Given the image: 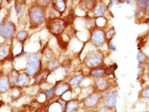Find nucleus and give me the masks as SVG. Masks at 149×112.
Instances as JSON below:
<instances>
[{"mask_svg":"<svg viewBox=\"0 0 149 112\" xmlns=\"http://www.w3.org/2000/svg\"><path fill=\"white\" fill-rule=\"evenodd\" d=\"M51 7L62 15L66 10L67 0H52Z\"/></svg>","mask_w":149,"mask_h":112,"instance_id":"obj_13","label":"nucleus"},{"mask_svg":"<svg viewBox=\"0 0 149 112\" xmlns=\"http://www.w3.org/2000/svg\"><path fill=\"white\" fill-rule=\"evenodd\" d=\"M79 107V102L77 99L70 100L66 102V112H74L78 111Z\"/></svg>","mask_w":149,"mask_h":112,"instance_id":"obj_18","label":"nucleus"},{"mask_svg":"<svg viewBox=\"0 0 149 112\" xmlns=\"http://www.w3.org/2000/svg\"><path fill=\"white\" fill-rule=\"evenodd\" d=\"M138 98L149 99V87H145V88L142 89L139 91L138 94Z\"/></svg>","mask_w":149,"mask_h":112,"instance_id":"obj_31","label":"nucleus"},{"mask_svg":"<svg viewBox=\"0 0 149 112\" xmlns=\"http://www.w3.org/2000/svg\"><path fill=\"white\" fill-rule=\"evenodd\" d=\"M85 27L91 32L93 29L97 27V19L94 17L87 16L85 19Z\"/></svg>","mask_w":149,"mask_h":112,"instance_id":"obj_19","label":"nucleus"},{"mask_svg":"<svg viewBox=\"0 0 149 112\" xmlns=\"http://www.w3.org/2000/svg\"><path fill=\"white\" fill-rule=\"evenodd\" d=\"M57 102H58V103L61 106V107H62V111H65V110H66V106L67 101H66V100H64V99H62V98H60L57 100Z\"/></svg>","mask_w":149,"mask_h":112,"instance_id":"obj_34","label":"nucleus"},{"mask_svg":"<svg viewBox=\"0 0 149 112\" xmlns=\"http://www.w3.org/2000/svg\"><path fill=\"white\" fill-rule=\"evenodd\" d=\"M107 8L104 5L103 1H97V3L95 8L93 10V17L95 18L103 17L105 15L106 12H107Z\"/></svg>","mask_w":149,"mask_h":112,"instance_id":"obj_12","label":"nucleus"},{"mask_svg":"<svg viewBox=\"0 0 149 112\" xmlns=\"http://www.w3.org/2000/svg\"><path fill=\"white\" fill-rule=\"evenodd\" d=\"M104 61V55L100 50H91L88 52L84 59L85 65L90 69L102 66Z\"/></svg>","mask_w":149,"mask_h":112,"instance_id":"obj_2","label":"nucleus"},{"mask_svg":"<svg viewBox=\"0 0 149 112\" xmlns=\"http://www.w3.org/2000/svg\"><path fill=\"white\" fill-rule=\"evenodd\" d=\"M10 46L6 43L0 44V61L5 60L10 55Z\"/></svg>","mask_w":149,"mask_h":112,"instance_id":"obj_16","label":"nucleus"},{"mask_svg":"<svg viewBox=\"0 0 149 112\" xmlns=\"http://www.w3.org/2000/svg\"><path fill=\"white\" fill-rule=\"evenodd\" d=\"M102 100V94L99 91H95L92 94H89L83 100V104L87 109H94L98 105L99 102Z\"/></svg>","mask_w":149,"mask_h":112,"instance_id":"obj_8","label":"nucleus"},{"mask_svg":"<svg viewBox=\"0 0 149 112\" xmlns=\"http://www.w3.org/2000/svg\"><path fill=\"white\" fill-rule=\"evenodd\" d=\"M19 74H20L19 72L18 71L16 70L11 71L10 73L9 74V76L8 77L9 82H10V85H13V86L16 87L17 83L19 76Z\"/></svg>","mask_w":149,"mask_h":112,"instance_id":"obj_22","label":"nucleus"},{"mask_svg":"<svg viewBox=\"0 0 149 112\" xmlns=\"http://www.w3.org/2000/svg\"><path fill=\"white\" fill-rule=\"evenodd\" d=\"M26 0H15V3H19V4L22 5L26 3Z\"/></svg>","mask_w":149,"mask_h":112,"instance_id":"obj_40","label":"nucleus"},{"mask_svg":"<svg viewBox=\"0 0 149 112\" xmlns=\"http://www.w3.org/2000/svg\"><path fill=\"white\" fill-rule=\"evenodd\" d=\"M44 94L46 96V98H52L53 96V95H55V87L44 91Z\"/></svg>","mask_w":149,"mask_h":112,"instance_id":"obj_33","label":"nucleus"},{"mask_svg":"<svg viewBox=\"0 0 149 112\" xmlns=\"http://www.w3.org/2000/svg\"><path fill=\"white\" fill-rule=\"evenodd\" d=\"M28 37H29V33L26 30H21L19 31L16 35V39L20 43H23L26 40Z\"/></svg>","mask_w":149,"mask_h":112,"instance_id":"obj_27","label":"nucleus"},{"mask_svg":"<svg viewBox=\"0 0 149 112\" xmlns=\"http://www.w3.org/2000/svg\"><path fill=\"white\" fill-rule=\"evenodd\" d=\"M94 89L95 90L99 92L102 93L110 87V81L107 76H102V77L95 78L94 79Z\"/></svg>","mask_w":149,"mask_h":112,"instance_id":"obj_9","label":"nucleus"},{"mask_svg":"<svg viewBox=\"0 0 149 112\" xmlns=\"http://www.w3.org/2000/svg\"><path fill=\"white\" fill-rule=\"evenodd\" d=\"M89 75H90V76H91V77L94 78L106 76L105 67L100 66V67H97V68L91 69L90 72H89Z\"/></svg>","mask_w":149,"mask_h":112,"instance_id":"obj_17","label":"nucleus"},{"mask_svg":"<svg viewBox=\"0 0 149 112\" xmlns=\"http://www.w3.org/2000/svg\"><path fill=\"white\" fill-rule=\"evenodd\" d=\"M16 31V26L12 21H5L0 24V36L3 39H10Z\"/></svg>","mask_w":149,"mask_h":112,"instance_id":"obj_7","label":"nucleus"},{"mask_svg":"<svg viewBox=\"0 0 149 112\" xmlns=\"http://www.w3.org/2000/svg\"><path fill=\"white\" fill-rule=\"evenodd\" d=\"M10 84L7 76H2L0 78V93H5L10 89Z\"/></svg>","mask_w":149,"mask_h":112,"instance_id":"obj_20","label":"nucleus"},{"mask_svg":"<svg viewBox=\"0 0 149 112\" xmlns=\"http://www.w3.org/2000/svg\"><path fill=\"white\" fill-rule=\"evenodd\" d=\"M15 10L16 12L19 14V13L21 12L22 11V5L19 4V3H15Z\"/></svg>","mask_w":149,"mask_h":112,"instance_id":"obj_37","label":"nucleus"},{"mask_svg":"<svg viewBox=\"0 0 149 112\" xmlns=\"http://www.w3.org/2000/svg\"><path fill=\"white\" fill-rule=\"evenodd\" d=\"M76 17H77V15H76L74 9L70 8L66 17V19H65L66 23L67 24V26L72 25V24H73V22L74 21V19H76Z\"/></svg>","mask_w":149,"mask_h":112,"instance_id":"obj_24","label":"nucleus"},{"mask_svg":"<svg viewBox=\"0 0 149 112\" xmlns=\"http://www.w3.org/2000/svg\"><path fill=\"white\" fill-rule=\"evenodd\" d=\"M31 83V76L28 74L27 72L19 74V76L17 83V87H26Z\"/></svg>","mask_w":149,"mask_h":112,"instance_id":"obj_14","label":"nucleus"},{"mask_svg":"<svg viewBox=\"0 0 149 112\" xmlns=\"http://www.w3.org/2000/svg\"><path fill=\"white\" fill-rule=\"evenodd\" d=\"M72 87L67 82H59L55 87V95L57 97H61L67 91L71 90Z\"/></svg>","mask_w":149,"mask_h":112,"instance_id":"obj_11","label":"nucleus"},{"mask_svg":"<svg viewBox=\"0 0 149 112\" xmlns=\"http://www.w3.org/2000/svg\"><path fill=\"white\" fill-rule=\"evenodd\" d=\"M138 8L146 10L149 6V0H134Z\"/></svg>","mask_w":149,"mask_h":112,"instance_id":"obj_26","label":"nucleus"},{"mask_svg":"<svg viewBox=\"0 0 149 112\" xmlns=\"http://www.w3.org/2000/svg\"><path fill=\"white\" fill-rule=\"evenodd\" d=\"M147 56L146 54L144 53L142 50H139L138 51V53L137 55V60L138 61L139 63H144V61H146L147 59Z\"/></svg>","mask_w":149,"mask_h":112,"instance_id":"obj_32","label":"nucleus"},{"mask_svg":"<svg viewBox=\"0 0 149 112\" xmlns=\"http://www.w3.org/2000/svg\"><path fill=\"white\" fill-rule=\"evenodd\" d=\"M90 41L93 46L97 48L103 46L106 43V32L100 27H96L91 32Z\"/></svg>","mask_w":149,"mask_h":112,"instance_id":"obj_5","label":"nucleus"},{"mask_svg":"<svg viewBox=\"0 0 149 112\" xmlns=\"http://www.w3.org/2000/svg\"><path fill=\"white\" fill-rule=\"evenodd\" d=\"M117 69V63H114L113 65H110V66L105 67L106 70V76H113L115 77V71Z\"/></svg>","mask_w":149,"mask_h":112,"instance_id":"obj_28","label":"nucleus"},{"mask_svg":"<svg viewBox=\"0 0 149 112\" xmlns=\"http://www.w3.org/2000/svg\"><path fill=\"white\" fill-rule=\"evenodd\" d=\"M97 0H79L78 3V7L80 10L88 13L93 11L95 6Z\"/></svg>","mask_w":149,"mask_h":112,"instance_id":"obj_10","label":"nucleus"},{"mask_svg":"<svg viewBox=\"0 0 149 112\" xmlns=\"http://www.w3.org/2000/svg\"><path fill=\"white\" fill-rule=\"evenodd\" d=\"M119 3H126L128 5H133V0H117Z\"/></svg>","mask_w":149,"mask_h":112,"instance_id":"obj_38","label":"nucleus"},{"mask_svg":"<svg viewBox=\"0 0 149 112\" xmlns=\"http://www.w3.org/2000/svg\"><path fill=\"white\" fill-rule=\"evenodd\" d=\"M29 16L30 28H36L46 21V8H42L36 3L31 5L29 9Z\"/></svg>","mask_w":149,"mask_h":112,"instance_id":"obj_1","label":"nucleus"},{"mask_svg":"<svg viewBox=\"0 0 149 112\" xmlns=\"http://www.w3.org/2000/svg\"><path fill=\"white\" fill-rule=\"evenodd\" d=\"M107 44H108V47H109V48L111 50V51H116L117 47L114 44H113V43L112 42V41L109 43H107Z\"/></svg>","mask_w":149,"mask_h":112,"instance_id":"obj_36","label":"nucleus"},{"mask_svg":"<svg viewBox=\"0 0 149 112\" xmlns=\"http://www.w3.org/2000/svg\"><path fill=\"white\" fill-rule=\"evenodd\" d=\"M44 54H45L46 57L47 58H49V59H51V58L53 57V51H52V50L51 49V48H49L45 50Z\"/></svg>","mask_w":149,"mask_h":112,"instance_id":"obj_35","label":"nucleus"},{"mask_svg":"<svg viewBox=\"0 0 149 112\" xmlns=\"http://www.w3.org/2000/svg\"><path fill=\"white\" fill-rule=\"evenodd\" d=\"M100 111H112L113 110H112V109H111V108H109V107H107V106L104 105V107L101 108Z\"/></svg>","mask_w":149,"mask_h":112,"instance_id":"obj_39","label":"nucleus"},{"mask_svg":"<svg viewBox=\"0 0 149 112\" xmlns=\"http://www.w3.org/2000/svg\"><path fill=\"white\" fill-rule=\"evenodd\" d=\"M46 28L49 32L54 36H59L67 28L66 21L60 17L48 19L46 21Z\"/></svg>","mask_w":149,"mask_h":112,"instance_id":"obj_3","label":"nucleus"},{"mask_svg":"<svg viewBox=\"0 0 149 112\" xmlns=\"http://www.w3.org/2000/svg\"><path fill=\"white\" fill-rule=\"evenodd\" d=\"M1 102H0V107H1Z\"/></svg>","mask_w":149,"mask_h":112,"instance_id":"obj_44","label":"nucleus"},{"mask_svg":"<svg viewBox=\"0 0 149 112\" xmlns=\"http://www.w3.org/2000/svg\"><path fill=\"white\" fill-rule=\"evenodd\" d=\"M60 36V35H59ZM57 36V43H58L59 47H60L62 50H66L67 48H68V41H66L63 39L62 37Z\"/></svg>","mask_w":149,"mask_h":112,"instance_id":"obj_30","label":"nucleus"},{"mask_svg":"<svg viewBox=\"0 0 149 112\" xmlns=\"http://www.w3.org/2000/svg\"><path fill=\"white\" fill-rule=\"evenodd\" d=\"M2 1H3V0H0V6H1V3H2Z\"/></svg>","mask_w":149,"mask_h":112,"instance_id":"obj_43","label":"nucleus"},{"mask_svg":"<svg viewBox=\"0 0 149 112\" xmlns=\"http://www.w3.org/2000/svg\"><path fill=\"white\" fill-rule=\"evenodd\" d=\"M51 71L46 69L45 70L41 71L37 75L35 76V83L37 85H41V84L46 83V80L48 77V76L51 74Z\"/></svg>","mask_w":149,"mask_h":112,"instance_id":"obj_15","label":"nucleus"},{"mask_svg":"<svg viewBox=\"0 0 149 112\" xmlns=\"http://www.w3.org/2000/svg\"><path fill=\"white\" fill-rule=\"evenodd\" d=\"M146 10H147V12H148V15H149V6H148V8L146 9Z\"/></svg>","mask_w":149,"mask_h":112,"instance_id":"obj_42","label":"nucleus"},{"mask_svg":"<svg viewBox=\"0 0 149 112\" xmlns=\"http://www.w3.org/2000/svg\"><path fill=\"white\" fill-rule=\"evenodd\" d=\"M25 70L32 77H35L42 70V61L35 54H31L28 56V62Z\"/></svg>","mask_w":149,"mask_h":112,"instance_id":"obj_4","label":"nucleus"},{"mask_svg":"<svg viewBox=\"0 0 149 112\" xmlns=\"http://www.w3.org/2000/svg\"><path fill=\"white\" fill-rule=\"evenodd\" d=\"M6 1H7V2H8V3H10L11 1H13V0H6Z\"/></svg>","mask_w":149,"mask_h":112,"instance_id":"obj_41","label":"nucleus"},{"mask_svg":"<svg viewBox=\"0 0 149 112\" xmlns=\"http://www.w3.org/2000/svg\"><path fill=\"white\" fill-rule=\"evenodd\" d=\"M84 79V76L82 74H79V75H76L70 78L68 83L72 87H76L83 81Z\"/></svg>","mask_w":149,"mask_h":112,"instance_id":"obj_21","label":"nucleus"},{"mask_svg":"<svg viewBox=\"0 0 149 112\" xmlns=\"http://www.w3.org/2000/svg\"><path fill=\"white\" fill-rule=\"evenodd\" d=\"M52 2V0H35V3L42 8H47Z\"/></svg>","mask_w":149,"mask_h":112,"instance_id":"obj_29","label":"nucleus"},{"mask_svg":"<svg viewBox=\"0 0 149 112\" xmlns=\"http://www.w3.org/2000/svg\"><path fill=\"white\" fill-rule=\"evenodd\" d=\"M116 35V30L114 27H111L106 32V43L111 41Z\"/></svg>","mask_w":149,"mask_h":112,"instance_id":"obj_25","label":"nucleus"},{"mask_svg":"<svg viewBox=\"0 0 149 112\" xmlns=\"http://www.w3.org/2000/svg\"><path fill=\"white\" fill-rule=\"evenodd\" d=\"M102 94V100L104 105L111 108L112 109H116L117 92L113 89H108Z\"/></svg>","mask_w":149,"mask_h":112,"instance_id":"obj_6","label":"nucleus"},{"mask_svg":"<svg viewBox=\"0 0 149 112\" xmlns=\"http://www.w3.org/2000/svg\"><path fill=\"white\" fill-rule=\"evenodd\" d=\"M60 63L59 61L57 60V59H53L49 60L47 62V65H46V69L48 70H50L51 72L55 71L59 68Z\"/></svg>","mask_w":149,"mask_h":112,"instance_id":"obj_23","label":"nucleus"}]
</instances>
